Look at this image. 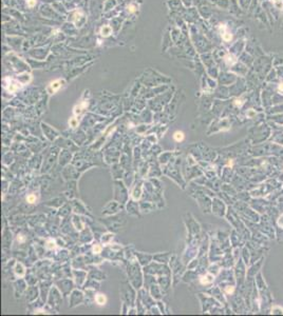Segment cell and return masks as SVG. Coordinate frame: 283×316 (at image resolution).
<instances>
[{
    "label": "cell",
    "instance_id": "obj_2",
    "mask_svg": "<svg viewBox=\"0 0 283 316\" xmlns=\"http://www.w3.org/2000/svg\"><path fill=\"white\" fill-rule=\"evenodd\" d=\"M224 60H225V62L228 64V66H233V64H235L237 62V58L234 55L228 54V55H226L224 57Z\"/></svg>",
    "mask_w": 283,
    "mask_h": 316
},
{
    "label": "cell",
    "instance_id": "obj_1",
    "mask_svg": "<svg viewBox=\"0 0 283 316\" xmlns=\"http://www.w3.org/2000/svg\"><path fill=\"white\" fill-rule=\"evenodd\" d=\"M62 82H63L62 80H55V81H53V82L49 86L48 91H49L50 93H54V92H56L57 90H58V89L61 87V83H62Z\"/></svg>",
    "mask_w": 283,
    "mask_h": 316
},
{
    "label": "cell",
    "instance_id": "obj_11",
    "mask_svg": "<svg viewBox=\"0 0 283 316\" xmlns=\"http://www.w3.org/2000/svg\"><path fill=\"white\" fill-rule=\"evenodd\" d=\"M254 116H256V112L254 111V110H249V111L247 112V117H249V118H253Z\"/></svg>",
    "mask_w": 283,
    "mask_h": 316
},
{
    "label": "cell",
    "instance_id": "obj_9",
    "mask_svg": "<svg viewBox=\"0 0 283 316\" xmlns=\"http://www.w3.org/2000/svg\"><path fill=\"white\" fill-rule=\"evenodd\" d=\"M205 279H202L201 281H202V283H209V282H211L212 281V276H210V275H208V276H206V277H204Z\"/></svg>",
    "mask_w": 283,
    "mask_h": 316
},
{
    "label": "cell",
    "instance_id": "obj_5",
    "mask_svg": "<svg viewBox=\"0 0 283 316\" xmlns=\"http://www.w3.org/2000/svg\"><path fill=\"white\" fill-rule=\"evenodd\" d=\"M20 83H18L17 81H12V85L10 86V88H9V90L11 92H14V91H16V90L18 89V88H20Z\"/></svg>",
    "mask_w": 283,
    "mask_h": 316
},
{
    "label": "cell",
    "instance_id": "obj_19",
    "mask_svg": "<svg viewBox=\"0 0 283 316\" xmlns=\"http://www.w3.org/2000/svg\"><path fill=\"white\" fill-rule=\"evenodd\" d=\"M71 124H72L73 127H75V125L77 124V121H76V119H72V120H71Z\"/></svg>",
    "mask_w": 283,
    "mask_h": 316
},
{
    "label": "cell",
    "instance_id": "obj_10",
    "mask_svg": "<svg viewBox=\"0 0 283 316\" xmlns=\"http://www.w3.org/2000/svg\"><path fill=\"white\" fill-rule=\"evenodd\" d=\"M35 199H36V197H35L34 195H30V196L27 197V200H28V202H30V203H33V202L35 201Z\"/></svg>",
    "mask_w": 283,
    "mask_h": 316
},
{
    "label": "cell",
    "instance_id": "obj_4",
    "mask_svg": "<svg viewBox=\"0 0 283 316\" xmlns=\"http://www.w3.org/2000/svg\"><path fill=\"white\" fill-rule=\"evenodd\" d=\"M272 2L277 9H279V10L283 9V0H272Z\"/></svg>",
    "mask_w": 283,
    "mask_h": 316
},
{
    "label": "cell",
    "instance_id": "obj_8",
    "mask_svg": "<svg viewBox=\"0 0 283 316\" xmlns=\"http://www.w3.org/2000/svg\"><path fill=\"white\" fill-rule=\"evenodd\" d=\"M96 300H97V304H99V305H105V302H106L105 296L101 295V294H99L97 297H96Z\"/></svg>",
    "mask_w": 283,
    "mask_h": 316
},
{
    "label": "cell",
    "instance_id": "obj_17",
    "mask_svg": "<svg viewBox=\"0 0 283 316\" xmlns=\"http://www.w3.org/2000/svg\"><path fill=\"white\" fill-rule=\"evenodd\" d=\"M94 252H95V253H99V252H100V247H98V246L95 247V248H94Z\"/></svg>",
    "mask_w": 283,
    "mask_h": 316
},
{
    "label": "cell",
    "instance_id": "obj_14",
    "mask_svg": "<svg viewBox=\"0 0 283 316\" xmlns=\"http://www.w3.org/2000/svg\"><path fill=\"white\" fill-rule=\"evenodd\" d=\"M235 104H236V106H238V107H241V106L243 104L242 99H237V100L235 101Z\"/></svg>",
    "mask_w": 283,
    "mask_h": 316
},
{
    "label": "cell",
    "instance_id": "obj_7",
    "mask_svg": "<svg viewBox=\"0 0 283 316\" xmlns=\"http://www.w3.org/2000/svg\"><path fill=\"white\" fill-rule=\"evenodd\" d=\"M173 137H174V139H175L176 141H181V140H183V138H184V134H183L182 132H175L174 135H173Z\"/></svg>",
    "mask_w": 283,
    "mask_h": 316
},
{
    "label": "cell",
    "instance_id": "obj_13",
    "mask_svg": "<svg viewBox=\"0 0 283 316\" xmlns=\"http://www.w3.org/2000/svg\"><path fill=\"white\" fill-rule=\"evenodd\" d=\"M128 11H129L130 13H133V12H135V6L134 5H128Z\"/></svg>",
    "mask_w": 283,
    "mask_h": 316
},
{
    "label": "cell",
    "instance_id": "obj_6",
    "mask_svg": "<svg viewBox=\"0 0 283 316\" xmlns=\"http://www.w3.org/2000/svg\"><path fill=\"white\" fill-rule=\"evenodd\" d=\"M221 35H222L223 40H225V41H230V40H231V38H233L231 34H230V33H228V32H224V33H223V34H221Z\"/></svg>",
    "mask_w": 283,
    "mask_h": 316
},
{
    "label": "cell",
    "instance_id": "obj_18",
    "mask_svg": "<svg viewBox=\"0 0 283 316\" xmlns=\"http://www.w3.org/2000/svg\"><path fill=\"white\" fill-rule=\"evenodd\" d=\"M278 90H279V91H281V92H283V82H281L280 85H279V87H278Z\"/></svg>",
    "mask_w": 283,
    "mask_h": 316
},
{
    "label": "cell",
    "instance_id": "obj_3",
    "mask_svg": "<svg viewBox=\"0 0 283 316\" xmlns=\"http://www.w3.org/2000/svg\"><path fill=\"white\" fill-rule=\"evenodd\" d=\"M111 33H112V29H111V27H109V25H104L100 30V34L104 37H108Z\"/></svg>",
    "mask_w": 283,
    "mask_h": 316
},
{
    "label": "cell",
    "instance_id": "obj_15",
    "mask_svg": "<svg viewBox=\"0 0 283 316\" xmlns=\"http://www.w3.org/2000/svg\"><path fill=\"white\" fill-rule=\"evenodd\" d=\"M278 223H279V224L281 225V227L283 228V215H282V216H281V217L279 218V221H278Z\"/></svg>",
    "mask_w": 283,
    "mask_h": 316
},
{
    "label": "cell",
    "instance_id": "obj_12",
    "mask_svg": "<svg viewBox=\"0 0 283 316\" xmlns=\"http://www.w3.org/2000/svg\"><path fill=\"white\" fill-rule=\"evenodd\" d=\"M27 2H28V5H29V6L33 8V6L36 4V0H27Z\"/></svg>",
    "mask_w": 283,
    "mask_h": 316
},
{
    "label": "cell",
    "instance_id": "obj_16",
    "mask_svg": "<svg viewBox=\"0 0 283 316\" xmlns=\"http://www.w3.org/2000/svg\"><path fill=\"white\" fill-rule=\"evenodd\" d=\"M226 292H227V293H233V292H234V288H233V287L227 288V289H226Z\"/></svg>",
    "mask_w": 283,
    "mask_h": 316
}]
</instances>
